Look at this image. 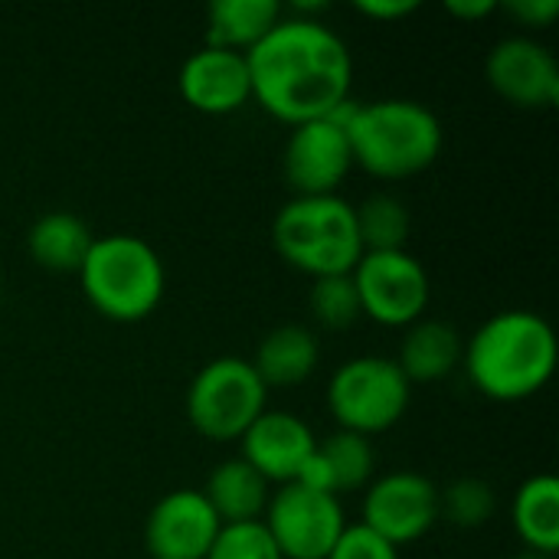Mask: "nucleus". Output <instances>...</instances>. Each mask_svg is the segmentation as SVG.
Returning <instances> with one entry per match:
<instances>
[{"label": "nucleus", "instance_id": "b1692460", "mask_svg": "<svg viewBox=\"0 0 559 559\" xmlns=\"http://www.w3.org/2000/svg\"><path fill=\"white\" fill-rule=\"evenodd\" d=\"M498 498L488 481L481 478H459L445 491H439V518L462 531L485 527L495 518Z\"/></svg>", "mask_w": 559, "mask_h": 559}, {"label": "nucleus", "instance_id": "aec40b11", "mask_svg": "<svg viewBox=\"0 0 559 559\" xmlns=\"http://www.w3.org/2000/svg\"><path fill=\"white\" fill-rule=\"evenodd\" d=\"M92 242L95 236L85 226V219L66 210H52L39 216L26 233V249L33 262L49 272H66V275H79Z\"/></svg>", "mask_w": 559, "mask_h": 559}, {"label": "nucleus", "instance_id": "bb28decb", "mask_svg": "<svg viewBox=\"0 0 559 559\" xmlns=\"http://www.w3.org/2000/svg\"><path fill=\"white\" fill-rule=\"evenodd\" d=\"M328 559H400V550L364 524H347Z\"/></svg>", "mask_w": 559, "mask_h": 559}, {"label": "nucleus", "instance_id": "dca6fc26", "mask_svg": "<svg viewBox=\"0 0 559 559\" xmlns=\"http://www.w3.org/2000/svg\"><path fill=\"white\" fill-rule=\"evenodd\" d=\"M462 350H465V341L449 321L419 318L416 324H409L400 344L396 367L403 370L409 383H436V380H445L462 364Z\"/></svg>", "mask_w": 559, "mask_h": 559}, {"label": "nucleus", "instance_id": "1a4fd4ad", "mask_svg": "<svg viewBox=\"0 0 559 559\" xmlns=\"http://www.w3.org/2000/svg\"><path fill=\"white\" fill-rule=\"evenodd\" d=\"M282 559H328L344 534V508L334 495L305 488L298 481L282 485L262 514Z\"/></svg>", "mask_w": 559, "mask_h": 559}, {"label": "nucleus", "instance_id": "6e6552de", "mask_svg": "<svg viewBox=\"0 0 559 559\" xmlns=\"http://www.w3.org/2000/svg\"><path fill=\"white\" fill-rule=\"evenodd\" d=\"M350 278L360 298V311L383 328L416 324L432 298L426 265L406 249L364 252Z\"/></svg>", "mask_w": 559, "mask_h": 559}, {"label": "nucleus", "instance_id": "6ab92c4d", "mask_svg": "<svg viewBox=\"0 0 559 559\" xmlns=\"http://www.w3.org/2000/svg\"><path fill=\"white\" fill-rule=\"evenodd\" d=\"M269 481L242 459H229L213 468L203 498L210 501L219 524H246L262 521L269 508Z\"/></svg>", "mask_w": 559, "mask_h": 559}, {"label": "nucleus", "instance_id": "f3484780", "mask_svg": "<svg viewBox=\"0 0 559 559\" xmlns=\"http://www.w3.org/2000/svg\"><path fill=\"white\" fill-rule=\"evenodd\" d=\"M318 337L305 324H282L259 341L252 367L265 386H298L318 370Z\"/></svg>", "mask_w": 559, "mask_h": 559}, {"label": "nucleus", "instance_id": "a878e982", "mask_svg": "<svg viewBox=\"0 0 559 559\" xmlns=\"http://www.w3.org/2000/svg\"><path fill=\"white\" fill-rule=\"evenodd\" d=\"M206 559H282L262 521L223 524Z\"/></svg>", "mask_w": 559, "mask_h": 559}, {"label": "nucleus", "instance_id": "0eeeda50", "mask_svg": "<svg viewBox=\"0 0 559 559\" xmlns=\"http://www.w3.org/2000/svg\"><path fill=\"white\" fill-rule=\"evenodd\" d=\"M409 380L390 357H354L328 383V409L344 432L377 436L393 429L409 409Z\"/></svg>", "mask_w": 559, "mask_h": 559}, {"label": "nucleus", "instance_id": "a211bd4d", "mask_svg": "<svg viewBox=\"0 0 559 559\" xmlns=\"http://www.w3.org/2000/svg\"><path fill=\"white\" fill-rule=\"evenodd\" d=\"M282 20L278 0H213L206 7V46L249 52Z\"/></svg>", "mask_w": 559, "mask_h": 559}, {"label": "nucleus", "instance_id": "ddd939ff", "mask_svg": "<svg viewBox=\"0 0 559 559\" xmlns=\"http://www.w3.org/2000/svg\"><path fill=\"white\" fill-rule=\"evenodd\" d=\"M219 527L223 524L203 491L180 488L151 508L144 524V547L151 559H206Z\"/></svg>", "mask_w": 559, "mask_h": 559}, {"label": "nucleus", "instance_id": "39448f33", "mask_svg": "<svg viewBox=\"0 0 559 559\" xmlns=\"http://www.w3.org/2000/svg\"><path fill=\"white\" fill-rule=\"evenodd\" d=\"M272 242L278 255L311 275H350L364 255L354 206L334 197H292L272 223Z\"/></svg>", "mask_w": 559, "mask_h": 559}, {"label": "nucleus", "instance_id": "9d476101", "mask_svg": "<svg viewBox=\"0 0 559 559\" xmlns=\"http://www.w3.org/2000/svg\"><path fill=\"white\" fill-rule=\"evenodd\" d=\"M439 521V488L419 472H390L367 488L364 527L393 544H413L426 537Z\"/></svg>", "mask_w": 559, "mask_h": 559}, {"label": "nucleus", "instance_id": "7ed1b4c3", "mask_svg": "<svg viewBox=\"0 0 559 559\" xmlns=\"http://www.w3.org/2000/svg\"><path fill=\"white\" fill-rule=\"evenodd\" d=\"M347 131L350 157L367 174L380 180H403L436 164L442 151L439 118L413 98H380V102H344L331 111Z\"/></svg>", "mask_w": 559, "mask_h": 559}, {"label": "nucleus", "instance_id": "412c9836", "mask_svg": "<svg viewBox=\"0 0 559 559\" xmlns=\"http://www.w3.org/2000/svg\"><path fill=\"white\" fill-rule=\"evenodd\" d=\"M514 531L527 550L557 557L559 550V481L554 475L527 478L514 495Z\"/></svg>", "mask_w": 559, "mask_h": 559}, {"label": "nucleus", "instance_id": "4468645a", "mask_svg": "<svg viewBox=\"0 0 559 559\" xmlns=\"http://www.w3.org/2000/svg\"><path fill=\"white\" fill-rule=\"evenodd\" d=\"M242 462H249L269 485H292L298 481L308 459L318 452V439L295 413L265 409L239 439Z\"/></svg>", "mask_w": 559, "mask_h": 559}, {"label": "nucleus", "instance_id": "f8f14e48", "mask_svg": "<svg viewBox=\"0 0 559 559\" xmlns=\"http://www.w3.org/2000/svg\"><path fill=\"white\" fill-rule=\"evenodd\" d=\"M485 72L491 88L518 108H554L559 102L557 56L531 36L501 39L488 52Z\"/></svg>", "mask_w": 559, "mask_h": 559}, {"label": "nucleus", "instance_id": "20e7f679", "mask_svg": "<svg viewBox=\"0 0 559 559\" xmlns=\"http://www.w3.org/2000/svg\"><path fill=\"white\" fill-rule=\"evenodd\" d=\"M79 282L88 305L121 324L144 321L167 292L160 255L144 239L128 233L95 239L79 269Z\"/></svg>", "mask_w": 559, "mask_h": 559}, {"label": "nucleus", "instance_id": "c756f323", "mask_svg": "<svg viewBox=\"0 0 559 559\" xmlns=\"http://www.w3.org/2000/svg\"><path fill=\"white\" fill-rule=\"evenodd\" d=\"M498 0H445V10L459 20H485L498 10Z\"/></svg>", "mask_w": 559, "mask_h": 559}, {"label": "nucleus", "instance_id": "9b49d317", "mask_svg": "<svg viewBox=\"0 0 559 559\" xmlns=\"http://www.w3.org/2000/svg\"><path fill=\"white\" fill-rule=\"evenodd\" d=\"M350 167L354 157L344 124L334 118L295 124L282 154L285 183L295 190V197H334Z\"/></svg>", "mask_w": 559, "mask_h": 559}, {"label": "nucleus", "instance_id": "5701e85b", "mask_svg": "<svg viewBox=\"0 0 559 559\" xmlns=\"http://www.w3.org/2000/svg\"><path fill=\"white\" fill-rule=\"evenodd\" d=\"M318 455H321V462L328 468V478H331V491L334 495L364 488L373 478L377 455H373V445H370L367 436L337 429L334 436H328L324 442H318Z\"/></svg>", "mask_w": 559, "mask_h": 559}, {"label": "nucleus", "instance_id": "423d86ee", "mask_svg": "<svg viewBox=\"0 0 559 559\" xmlns=\"http://www.w3.org/2000/svg\"><path fill=\"white\" fill-rule=\"evenodd\" d=\"M269 386L259 380L252 360L216 357L197 370L187 390L190 426L213 442H236L265 413Z\"/></svg>", "mask_w": 559, "mask_h": 559}, {"label": "nucleus", "instance_id": "f257e3e1", "mask_svg": "<svg viewBox=\"0 0 559 559\" xmlns=\"http://www.w3.org/2000/svg\"><path fill=\"white\" fill-rule=\"evenodd\" d=\"M246 66L252 98L292 128L328 118L350 98V49L314 16H282L275 29L246 52Z\"/></svg>", "mask_w": 559, "mask_h": 559}, {"label": "nucleus", "instance_id": "393cba45", "mask_svg": "<svg viewBox=\"0 0 559 559\" xmlns=\"http://www.w3.org/2000/svg\"><path fill=\"white\" fill-rule=\"evenodd\" d=\"M308 308H311L314 321L324 324V328H331V331H344V328L357 324V318L364 314L350 275L314 278L311 295H308Z\"/></svg>", "mask_w": 559, "mask_h": 559}, {"label": "nucleus", "instance_id": "7c9ffc66", "mask_svg": "<svg viewBox=\"0 0 559 559\" xmlns=\"http://www.w3.org/2000/svg\"><path fill=\"white\" fill-rule=\"evenodd\" d=\"M514 559H554V557H547V554H537V550H527V547H524V550H521Z\"/></svg>", "mask_w": 559, "mask_h": 559}, {"label": "nucleus", "instance_id": "4be33fe9", "mask_svg": "<svg viewBox=\"0 0 559 559\" xmlns=\"http://www.w3.org/2000/svg\"><path fill=\"white\" fill-rule=\"evenodd\" d=\"M364 252H396L409 239V210L393 193H373L354 206Z\"/></svg>", "mask_w": 559, "mask_h": 559}, {"label": "nucleus", "instance_id": "2eb2a0df", "mask_svg": "<svg viewBox=\"0 0 559 559\" xmlns=\"http://www.w3.org/2000/svg\"><path fill=\"white\" fill-rule=\"evenodd\" d=\"M180 95L190 108L203 115H229L239 111L252 98V79L242 52L203 46L197 49L177 75Z\"/></svg>", "mask_w": 559, "mask_h": 559}, {"label": "nucleus", "instance_id": "f03ea898", "mask_svg": "<svg viewBox=\"0 0 559 559\" xmlns=\"http://www.w3.org/2000/svg\"><path fill=\"white\" fill-rule=\"evenodd\" d=\"M462 364L478 393L498 403H521L550 383L557 334L534 311H498L465 341Z\"/></svg>", "mask_w": 559, "mask_h": 559}, {"label": "nucleus", "instance_id": "cd10ccee", "mask_svg": "<svg viewBox=\"0 0 559 559\" xmlns=\"http://www.w3.org/2000/svg\"><path fill=\"white\" fill-rule=\"evenodd\" d=\"M504 10L524 26H550L559 16V0H508Z\"/></svg>", "mask_w": 559, "mask_h": 559}, {"label": "nucleus", "instance_id": "c85d7f7f", "mask_svg": "<svg viewBox=\"0 0 559 559\" xmlns=\"http://www.w3.org/2000/svg\"><path fill=\"white\" fill-rule=\"evenodd\" d=\"M357 10L370 20H400L419 10V0H360Z\"/></svg>", "mask_w": 559, "mask_h": 559}]
</instances>
